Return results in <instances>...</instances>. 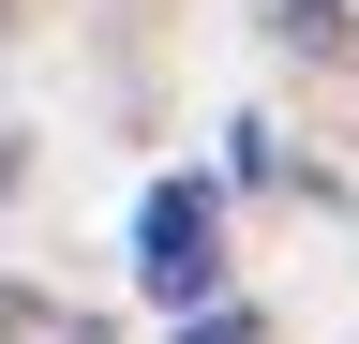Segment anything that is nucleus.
<instances>
[{"instance_id":"nucleus-1","label":"nucleus","mask_w":359,"mask_h":344,"mask_svg":"<svg viewBox=\"0 0 359 344\" xmlns=\"http://www.w3.org/2000/svg\"><path fill=\"white\" fill-rule=\"evenodd\" d=\"M135 284H150L165 315H210L224 299V195L210 180H165L150 209H135Z\"/></svg>"},{"instance_id":"nucleus-2","label":"nucleus","mask_w":359,"mask_h":344,"mask_svg":"<svg viewBox=\"0 0 359 344\" xmlns=\"http://www.w3.org/2000/svg\"><path fill=\"white\" fill-rule=\"evenodd\" d=\"M0 344H105L75 299H0Z\"/></svg>"},{"instance_id":"nucleus-3","label":"nucleus","mask_w":359,"mask_h":344,"mask_svg":"<svg viewBox=\"0 0 359 344\" xmlns=\"http://www.w3.org/2000/svg\"><path fill=\"white\" fill-rule=\"evenodd\" d=\"M269 30H285L299 60H344V0H269Z\"/></svg>"},{"instance_id":"nucleus-4","label":"nucleus","mask_w":359,"mask_h":344,"mask_svg":"<svg viewBox=\"0 0 359 344\" xmlns=\"http://www.w3.org/2000/svg\"><path fill=\"white\" fill-rule=\"evenodd\" d=\"M180 329H195V344H255V315H224V299H210V315H180Z\"/></svg>"}]
</instances>
